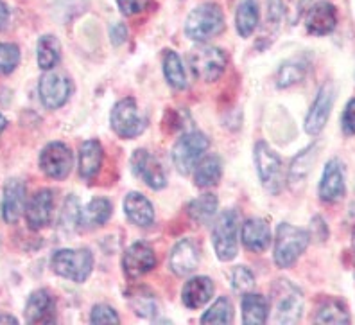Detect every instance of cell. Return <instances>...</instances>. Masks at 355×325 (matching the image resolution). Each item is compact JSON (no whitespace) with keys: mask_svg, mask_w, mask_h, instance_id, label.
Instances as JSON below:
<instances>
[{"mask_svg":"<svg viewBox=\"0 0 355 325\" xmlns=\"http://www.w3.org/2000/svg\"><path fill=\"white\" fill-rule=\"evenodd\" d=\"M269 312L273 322L282 325H293L304 312V295L289 281H278L271 290V308Z\"/></svg>","mask_w":355,"mask_h":325,"instance_id":"1","label":"cell"},{"mask_svg":"<svg viewBox=\"0 0 355 325\" xmlns=\"http://www.w3.org/2000/svg\"><path fill=\"white\" fill-rule=\"evenodd\" d=\"M309 239L311 235L304 228L282 223L275 239V262L280 268H291L309 247Z\"/></svg>","mask_w":355,"mask_h":325,"instance_id":"2","label":"cell"},{"mask_svg":"<svg viewBox=\"0 0 355 325\" xmlns=\"http://www.w3.org/2000/svg\"><path fill=\"white\" fill-rule=\"evenodd\" d=\"M225 29V17L219 6L203 4L192 9L187 18L185 33L196 42H207Z\"/></svg>","mask_w":355,"mask_h":325,"instance_id":"3","label":"cell"},{"mask_svg":"<svg viewBox=\"0 0 355 325\" xmlns=\"http://www.w3.org/2000/svg\"><path fill=\"white\" fill-rule=\"evenodd\" d=\"M208 149V139L200 131L185 133L178 139L173 148L174 167L182 174H189L196 165L200 164L205 151Z\"/></svg>","mask_w":355,"mask_h":325,"instance_id":"4","label":"cell"},{"mask_svg":"<svg viewBox=\"0 0 355 325\" xmlns=\"http://www.w3.org/2000/svg\"><path fill=\"white\" fill-rule=\"evenodd\" d=\"M94 266V257L88 250H60L52 257V269L60 277L74 282H85Z\"/></svg>","mask_w":355,"mask_h":325,"instance_id":"5","label":"cell"},{"mask_svg":"<svg viewBox=\"0 0 355 325\" xmlns=\"http://www.w3.org/2000/svg\"><path fill=\"white\" fill-rule=\"evenodd\" d=\"M237 232H239V214L237 210H225L219 216L212 230L214 248L217 257L221 260H232L237 256Z\"/></svg>","mask_w":355,"mask_h":325,"instance_id":"6","label":"cell"},{"mask_svg":"<svg viewBox=\"0 0 355 325\" xmlns=\"http://www.w3.org/2000/svg\"><path fill=\"white\" fill-rule=\"evenodd\" d=\"M255 162L260 182L269 192H278L284 185V165L282 158L266 142L255 146Z\"/></svg>","mask_w":355,"mask_h":325,"instance_id":"7","label":"cell"},{"mask_svg":"<svg viewBox=\"0 0 355 325\" xmlns=\"http://www.w3.org/2000/svg\"><path fill=\"white\" fill-rule=\"evenodd\" d=\"M112 128L122 139H135L146 130V119L140 115L131 97L119 101L112 112Z\"/></svg>","mask_w":355,"mask_h":325,"instance_id":"8","label":"cell"},{"mask_svg":"<svg viewBox=\"0 0 355 325\" xmlns=\"http://www.w3.org/2000/svg\"><path fill=\"white\" fill-rule=\"evenodd\" d=\"M191 69L201 81L212 83L221 78L226 67V56L217 47H198L191 52Z\"/></svg>","mask_w":355,"mask_h":325,"instance_id":"9","label":"cell"},{"mask_svg":"<svg viewBox=\"0 0 355 325\" xmlns=\"http://www.w3.org/2000/svg\"><path fill=\"white\" fill-rule=\"evenodd\" d=\"M72 164H74V156L63 142L47 144L44 151L40 153V167L49 178L54 180H63L69 176Z\"/></svg>","mask_w":355,"mask_h":325,"instance_id":"10","label":"cell"},{"mask_svg":"<svg viewBox=\"0 0 355 325\" xmlns=\"http://www.w3.org/2000/svg\"><path fill=\"white\" fill-rule=\"evenodd\" d=\"M131 169H133L135 176H139L146 185H149L155 191L164 189L165 183H167L162 164L146 149H137L133 153V156H131Z\"/></svg>","mask_w":355,"mask_h":325,"instance_id":"11","label":"cell"},{"mask_svg":"<svg viewBox=\"0 0 355 325\" xmlns=\"http://www.w3.org/2000/svg\"><path fill=\"white\" fill-rule=\"evenodd\" d=\"M40 99L45 108L56 110L67 103L70 96V83L58 72H47L40 79Z\"/></svg>","mask_w":355,"mask_h":325,"instance_id":"12","label":"cell"},{"mask_svg":"<svg viewBox=\"0 0 355 325\" xmlns=\"http://www.w3.org/2000/svg\"><path fill=\"white\" fill-rule=\"evenodd\" d=\"M155 265V251L148 243H142V241L131 244L124 253V259H122V268H124V274L128 278L142 277L148 272H151Z\"/></svg>","mask_w":355,"mask_h":325,"instance_id":"13","label":"cell"},{"mask_svg":"<svg viewBox=\"0 0 355 325\" xmlns=\"http://www.w3.org/2000/svg\"><path fill=\"white\" fill-rule=\"evenodd\" d=\"M334 104V87L330 83L323 85L318 92L316 99L312 103L309 115L305 119V131L309 135H318L325 128L327 121L330 117V110Z\"/></svg>","mask_w":355,"mask_h":325,"instance_id":"14","label":"cell"},{"mask_svg":"<svg viewBox=\"0 0 355 325\" xmlns=\"http://www.w3.org/2000/svg\"><path fill=\"white\" fill-rule=\"evenodd\" d=\"M345 196V171L338 158L327 162L320 182V198L325 203H336Z\"/></svg>","mask_w":355,"mask_h":325,"instance_id":"15","label":"cell"},{"mask_svg":"<svg viewBox=\"0 0 355 325\" xmlns=\"http://www.w3.org/2000/svg\"><path fill=\"white\" fill-rule=\"evenodd\" d=\"M52 210H54V192L51 189H42L35 196H31L29 203L26 205L27 225L33 230L44 228L51 223Z\"/></svg>","mask_w":355,"mask_h":325,"instance_id":"16","label":"cell"},{"mask_svg":"<svg viewBox=\"0 0 355 325\" xmlns=\"http://www.w3.org/2000/svg\"><path fill=\"white\" fill-rule=\"evenodd\" d=\"M24 210H26V185L20 180H8L4 185L2 207H0L4 222L13 225L22 216Z\"/></svg>","mask_w":355,"mask_h":325,"instance_id":"17","label":"cell"},{"mask_svg":"<svg viewBox=\"0 0 355 325\" xmlns=\"http://www.w3.org/2000/svg\"><path fill=\"white\" fill-rule=\"evenodd\" d=\"M56 320V303L49 291L38 290L31 293L26 306L27 324H52Z\"/></svg>","mask_w":355,"mask_h":325,"instance_id":"18","label":"cell"},{"mask_svg":"<svg viewBox=\"0 0 355 325\" xmlns=\"http://www.w3.org/2000/svg\"><path fill=\"white\" fill-rule=\"evenodd\" d=\"M338 24V15L336 8L330 2H318L309 9L307 18H305V26L311 35L325 36L330 35L336 29Z\"/></svg>","mask_w":355,"mask_h":325,"instance_id":"19","label":"cell"},{"mask_svg":"<svg viewBox=\"0 0 355 325\" xmlns=\"http://www.w3.org/2000/svg\"><path fill=\"white\" fill-rule=\"evenodd\" d=\"M200 262V251L192 239H182L171 251V269L180 277L192 274Z\"/></svg>","mask_w":355,"mask_h":325,"instance_id":"20","label":"cell"},{"mask_svg":"<svg viewBox=\"0 0 355 325\" xmlns=\"http://www.w3.org/2000/svg\"><path fill=\"white\" fill-rule=\"evenodd\" d=\"M103 165V146L97 140H87L79 149V176L92 182L99 174Z\"/></svg>","mask_w":355,"mask_h":325,"instance_id":"21","label":"cell"},{"mask_svg":"<svg viewBox=\"0 0 355 325\" xmlns=\"http://www.w3.org/2000/svg\"><path fill=\"white\" fill-rule=\"evenodd\" d=\"M214 295V282L208 277H192L189 278L182 291V299L189 309L203 308Z\"/></svg>","mask_w":355,"mask_h":325,"instance_id":"22","label":"cell"},{"mask_svg":"<svg viewBox=\"0 0 355 325\" xmlns=\"http://www.w3.org/2000/svg\"><path fill=\"white\" fill-rule=\"evenodd\" d=\"M243 243L250 251H264L271 243V228L260 217H250L243 225Z\"/></svg>","mask_w":355,"mask_h":325,"instance_id":"23","label":"cell"},{"mask_svg":"<svg viewBox=\"0 0 355 325\" xmlns=\"http://www.w3.org/2000/svg\"><path fill=\"white\" fill-rule=\"evenodd\" d=\"M124 210L131 223L137 226H149L155 219V208L151 201L140 192H130L124 200Z\"/></svg>","mask_w":355,"mask_h":325,"instance_id":"24","label":"cell"},{"mask_svg":"<svg viewBox=\"0 0 355 325\" xmlns=\"http://www.w3.org/2000/svg\"><path fill=\"white\" fill-rule=\"evenodd\" d=\"M112 216V203L108 198H94L79 214V225L85 230L104 225Z\"/></svg>","mask_w":355,"mask_h":325,"instance_id":"25","label":"cell"},{"mask_svg":"<svg viewBox=\"0 0 355 325\" xmlns=\"http://www.w3.org/2000/svg\"><path fill=\"white\" fill-rule=\"evenodd\" d=\"M223 171L221 158L216 155H208L201 158L200 164L196 165L194 182L198 187H212L219 182Z\"/></svg>","mask_w":355,"mask_h":325,"instance_id":"26","label":"cell"},{"mask_svg":"<svg viewBox=\"0 0 355 325\" xmlns=\"http://www.w3.org/2000/svg\"><path fill=\"white\" fill-rule=\"evenodd\" d=\"M259 0H241L237 8V17H235L239 35L244 38L252 35L259 26Z\"/></svg>","mask_w":355,"mask_h":325,"instance_id":"27","label":"cell"},{"mask_svg":"<svg viewBox=\"0 0 355 325\" xmlns=\"http://www.w3.org/2000/svg\"><path fill=\"white\" fill-rule=\"evenodd\" d=\"M269 318V303L264 297L248 293L243 299V322L250 325L266 324Z\"/></svg>","mask_w":355,"mask_h":325,"instance_id":"28","label":"cell"},{"mask_svg":"<svg viewBox=\"0 0 355 325\" xmlns=\"http://www.w3.org/2000/svg\"><path fill=\"white\" fill-rule=\"evenodd\" d=\"M187 212H189L192 222L198 223V225L208 223L217 212V198L214 194L200 196V198H196L194 201L189 203Z\"/></svg>","mask_w":355,"mask_h":325,"instance_id":"29","label":"cell"},{"mask_svg":"<svg viewBox=\"0 0 355 325\" xmlns=\"http://www.w3.org/2000/svg\"><path fill=\"white\" fill-rule=\"evenodd\" d=\"M38 65L40 69L51 70L52 67H56V63L60 61L61 54V45L60 40L52 35H45L38 40Z\"/></svg>","mask_w":355,"mask_h":325,"instance_id":"30","label":"cell"},{"mask_svg":"<svg viewBox=\"0 0 355 325\" xmlns=\"http://www.w3.org/2000/svg\"><path fill=\"white\" fill-rule=\"evenodd\" d=\"M164 74L165 79L169 81L171 87L182 90L187 87V78H185V69L182 65V60L178 56L176 52L167 51L164 56Z\"/></svg>","mask_w":355,"mask_h":325,"instance_id":"31","label":"cell"},{"mask_svg":"<svg viewBox=\"0 0 355 325\" xmlns=\"http://www.w3.org/2000/svg\"><path fill=\"white\" fill-rule=\"evenodd\" d=\"M316 322L320 324H348L350 315H348L347 306L339 300H329L318 309Z\"/></svg>","mask_w":355,"mask_h":325,"instance_id":"32","label":"cell"},{"mask_svg":"<svg viewBox=\"0 0 355 325\" xmlns=\"http://www.w3.org/2000/svg\"><path fill=\"white\" fill-rule=\"evenodd\" d=\"M305 78V65L300 60H291L282 63L277 74V85L280 88L293 87Z\"/></svg>","mask_w":355,"mask_h":325,"instance_id":"33","label":"cell"},{"mask_svg":"<svg viewBox=\"0 0 355 325\" xmlns=\"http://www.w3.org/2000/svg\"><path fill=\"white\" fill-rule=\"evenodd\" d=\"M234 320V308L228 299H219L212 308L201 317L203 324H232Z\"/></svg>","mask_w":355,"mask_h":325,"instance_id":"34","label":"cell"},{"mask_svg":"<svg viewBox=\"0 0 355 325\" xmlns=\"http://www.w3.org/2000/svg\"><path fill=\"white\" fill-rule=\"evenodd\" d=\"M316 149L318 146H311V148L300 153L295 160H293V165L289 167V178L293 182H302L307 176L309 171H311L312 162L316 158Z\"/></svg>","mask_w":355,"mask_h":325,"instance_id":"35","label":"cell"},{"mask_svg":"<svg viewBox=\"0 0 355 325\" xmlns=\"http://www.w3.org/2000/svg\"><path fill=\"white\" fill-rule=\"evenodd\" d=\"M130 303L133 306V309L137 311V315L144 318H151L153 315H156V300L155 295H151L149 291L146 290H137L133 291V297H130Z\"/></svg>","mask_w":355,"mask_h":325,"instance_id":"36","label":"cell"},{"mask_svg":"<svg viewBox=\"0 0 355 325\" xmlns=\"http://www.w3.org/2000/svg\"><path fill=\"white\" fill-rule=\"evenodd\" d=\"M20 63V49L15 44H0V74H11Z\"/></svg>","mask_w":355,"mask_h":325,"instance_id":"37","label":"cell"},{"mask_svg":"<svg viewBox=\"0 0 355 325\" xmlns=\"http://www.w3.org/2000/svg\"><path fill=\"white\" fill-rule=\"evenodd\" d=\"M232 286L237 293H248L252 291L253 286H255V278H253V274L244 266H237L232 274Z\"/></svg>","mask_w":355,"mask_h":325,"instance_id":"38","label":"cell"},{"mask_svg":"<svg viewBox=\"0 0 355 325\" xmlns=\"http://www.w3.org/2000/svg\"><path fill=\"white\" fill-rule=\"evenodd\" d=\"M90 322L92 324H119V315L106 303H97L96 308L92 309Z\"/></svg>","mask_w":355,"mask_h":325,"instance_id":"39","label":"cell"},{"mask_svg":"<svg viewBox=\"0 0 355 325\" xmlns=\"http://www.w3.org/2000/svg\"><path fill=\"white\" fill-rule=\"evenodd\" d=\"M79 203H78V198L74 196H70L69 200H67L65 207H63V214H61V225L67 226V228H72L76 226V223H79Z\"/></svg>","mask_w":355,"mask_h":325,"instance_id":"40","label":"cell"},{"mask_svg":"<svg viewBox=\"0 0 355 325\" xmlns=\"http://www.w3.org/2000/svg\"><path fill=\"white\" fill-rule=\"evenodd\" d=\"M341 124H343V131L345 135H355V99L348 101L347 108L343 112V119H341Z\"/></svg>","mask_w":355,"mask_h":325,"instance_id":"41","label":"cell"},{"mask_svg":"<svg viewBox=\"0 0 355 325\" xmlns=\"http://www.w3.org/2000/svg\"><path fill=\"white\" fill-rule=\"evenodd\" d=\"M117 4L122 13L131 17V15L142 13L144 9L149 6V0H117Z\"/></svg>","mask_w":355,"mask_h":325,"instance_id":"42","label":"cell"},{"mask_svg":"<svg viewBox=\"0 0 355 325\" xmlns=\"http://www.w3.org/2000/svg\"><path fill=\"white\" fill-rule=\"evenodd\" d=\"M110 38H112L113 45H122L128 38V31L124 24H113L110 27Z\"/></svg>","mask_w":355,"mask_h":325,"instance_id":"43","label":"cell"},{"mask_svg":"<svg viewBox=\"0 0 355 325\" xmlns=\"http://www.w3.org/2000/svg\"><path fill=\"white\" fill-rule=\"evenodd\" d=\"M9 22V9L8 6L0 0V31L6 29V26H8Z\"/></svg>","mask_w":355,"mask_h":325,"instance_id":"44","label":"cell"},{"mask_svg":"<svg viewBox=\"0 0 355 325\" xmlns=\"http://www.w3.org/2000/svg\"><path fill=\"white\" fill-rule=\"evenodd\" d=\"M0 324H18V320L11 315H0Z\"/></svg>","mask_w":355,"mask_h":325,"instance_id":"45","label":"cell"},{"mask_svg":"<svg viewBox=\"0 0 355 325\" xmlns=\"http://www.w3.org/2000/svg\"><path fill=\"white\" fill-rule=\"evenodd\" d=\"M6 124H8V121H6L4 115H2V113H0V133H2V131L6 130Z\"/></svg>","mask_w":355,"mask_h":325,"instance_id":"46","label":"cell"},{"mask_svg":"<svg viewBox=\"0 0 355 325\" xmlns=\"http://www.w3.org/2000/svg\"><path fill=\"white\" fill-rule=\"evenodd\" d=\"M352 247H354V256H355V228H354V234H352Z\"/></svg>","mask_w":355,"mask_h":325,"instance_id":"47","label":"cell"}]
</instances>
